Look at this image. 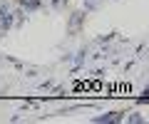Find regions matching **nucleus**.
<instances>
[{
	"instance_id": "nucleus-1",
	"label": "nucleus",
	"mask_w": 149,
	"mask_h": 124,
	"mask_svg": "<svg viewBox=\"0 0 149 124\" xmlns=\"http://www.w3.org/2000/svg\"><path fill=\"white\" fill-rule=\"evenodd\" d=\"M122 119V114L119 112H109V114H102V117H95L97 124H104V122H119Z\"/></svg>"
},
{
	"instance_id": "nucleus-2",
	"label": "nucleus",
	"mask_w": 149,
	"mask_h": 124,
	"mask_svg": "<svg viewBox=\"0 0 149 124\" xmlns=\"http://www.w3.org/2000/svg\"><path fill=\"white\" fill-rule=\"evenodd\" d=\"M20 5L25 8V10H37V8H40V0H20Z\"/></svg>"
},
{
	"instance_id": "nucleus-3",
	"label": "nucleus",
	"mask_w": 149,
	"mask_h": 124,
	"mask_svg": "<svg viewBox=\"0 0 149 124\" xmlns=\"http://www.w3.org/2000/svg\"><path fill=\"white\" fill-rule=\"evenodd\" d=\"M82 17H85V15H82V12H74V17H72V22H70V30H72V33H74V30H77V27H80V22H82Z\"/></svg>"
},
{
	"instance_id": "nucleus-4",
	"label": "nucleus",
	"mask_w": 149,
	"mask_h": 124,
	"mask_svg": "<svg viewBox=\"0 0 149 124\" xmlns=\"http://www.w3.org/2000/svg\"><path fill=\"white\" fill-rule=\"evenodd\" d=\"M127 122H132V124H139V122H142V117H139V114H129V117H127Z\"/></svg>"
},
{
	"instance_id": "nucleus-5",
	"label": "nucleus",
	"mask_w": 149,
	"mask_h": 124,
	"mask_svg": "<svg viewBox=\"0 0 149 124\" xmlns=\"http://www.w3.org/2000/svg\"><path fill=\"white\" fill-rule=\"evenodd\" d=\"M137 102H139V104H149V92H144V94L137 99Z\"/></svg>"
},
{
	"instance_id": "nucleus-6",
	"label": "nucleus",
	"mask_w": 149,
	"mask_h": 124,
	"mask_svg": "<svg viewBox=\"0 0 149 124\" xmlns=\"http://www.w3.org/2000/svg\"><path fill=\"white\" fill-rule=\"evenodd\" d=\"M62 3H65V0H52V5H62Z\"/></svg>"
},
{
	"instance_id": "nucleus-7",
	"label": "nucleus",
	"mask_w": 149,
	"mask_h": 124,
	"mask_svg": "<svg viewBox=\"0 0 149 124\" xmlns=\"http://www.w3.org/2000/svg\"><path fill=\"white\" fill-rule=\"evenodd\" d=\"M147 92H149V89H147Z\"/></svg>"
}]
</instances>
